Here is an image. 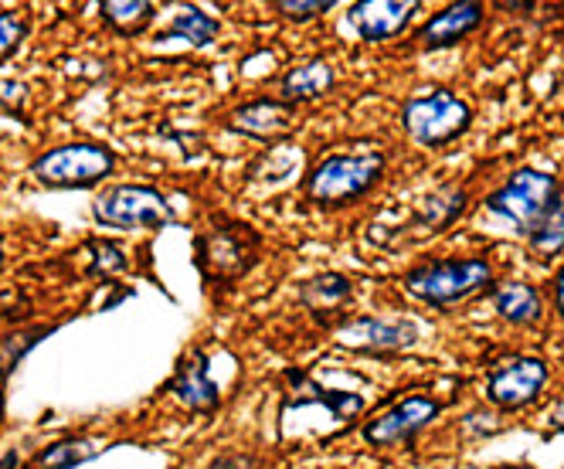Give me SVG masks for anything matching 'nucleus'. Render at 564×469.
Listing matches in <instances>:
<instances>
[{"mask_svg":"<svg viewBox=\"0 0 564 469\" xmlns=\"http://www.w3.org/2000/svg\"><path fill=\"white\" fill-rule=\"evenodd\" d=\"M45 334H52V327H37V330H28V334L21 330V334L0 337V374H11L28 350L45 340Z\"/></svg>","mask_w":564,"mask_h":469,"instance_id":"nucleus-24","label":"nucleus"},{"mask_svg":"<svg viewBox=\"0 0 564 469\" xmlns=\"http://www.w3.org/2000/svg\"><path fill=\"white\" fill-rule=\"evenodd\" d=\"M554 309L564 317V269L557 272V280H554Z\"/></svg>","mask_w":564,"mask_h":469,"instance_id":"nucleus-29","label":"nucleus"},{"mask_svg":"<svg viewBox=\"0 0 564 469\" xmlns=\"http://www.w3.org/2000/svg\"><path fill=\"white\" fill-rule=\"evenodd\" d=\"M300 299L319 317L324 309H337V306L350 303L354 283L347 276H340V272H324V276H313L300 286Z\"/></svg>","mask_w":564,"mask_h":469,"instance_id":"nucleus-20","label":"nucleus"},{"mask_svg":"<svg viewBox=\"0 0 564 469\" xmlns=\"http://www.w3.org/2000/svg\"><path fill=\"white\" fill-rule=\"evenodd\" d=\"M102 18L123 37H133L156 18V8L147 4V0H140V4H119V0H112V4H102Z\"/></svg>","mask_w":564,"mask_h":469,"instance_id":"nucleus-23","label":"nucleus"},{"mask_svg":"<svg viewBox=\"0 0 564 469\" xmlns=\"http://www.w3.org/2000/svg\"><path fill=\"white\" fill-rule=\"evenodd\" d=\"M164 37H181V42H187L194 48H208L218 37V21L200 8H181L174 14V21L167 24Z\"/></svg>","mask_w":564,"mask_h":469,"instance_id":"nucleus-21","label":"nucleus"},{"mask_svg":"<svg viewBox=\"0 0 564 469\" xmlns=\"http://www.w3.org/2000/svg\"><path fill=\"white\" fill-rule=\"evenodd\" d=\"M482 18H487V8L476 4V0H466V4H453L446 11H438L435 18H429L422 28H419V42L425 48H449V45H459L463 37H469Z\"/></svg>","mask_w":564,"mask_h":469,"instance_id":"nucleus-13","label":"nucleus"},{"mask_svg":"<svg viewBox=\"0 0 564 469\" xmlns=\"http://www.w3.org/2000/svg\"><path fill=\"white\" fill-rule=\"evenodd\" d=\"M551 428H554V433H564V402H557V408L551 415Z\"/></svg>","mask_w":564,"mask_h":469,"instance_id":"nucleus-30","label":"nucleus"},{"mask_svg":"<svg viewBox=\"0 0 564 469\" xmlns=\"http://www.w3.org/2000/svg\"><path fill=\"white\" fill-rule=\"evenodd\" d=\"M106 449L109 443L102 439H58L31 459V469H75L83 462H93Z\"/></svg>","mask_w":564,"mask_h":469,"instance_id":"nucleus-19","label":"nucleus"},{"mask_svg":"<svg viewBox=\"0 0 564 469\" xmlns=\"http://www.w3.org/2000/svg\"><path fill=\"white\" fill-rule=\"evenodd\" d=\"M415 0H360L347 11V21L365 42H391L415 18Z\"/></svg>","mask_w":564,"mask_h":469,"instance_id":"nucleus-10","label":"nucleus"},{"mask_svg":"<svg viewBox=\"0 0 564 469\" xmlns=\"http://www.w3.org/2000/svg\"><path fill=\"white\" fill-rule=\"evenodd\" d=\"M438 402L429 399V395H409L401 399L394 408H388L384 415L371 418L365 425V439L375 446V449H394L401 443L415 439L429 422L438 418Z\"/></svg>","mask_w":564,"mask_h":469,"instance_id":"nucleus-8","label":"nucleus"},{"mask_svg":"<svg viewBox=\"0 0 564 469\" xmlns=\"http://www.w3.org/2000/svg\"><path fill=\"white\" fill-rule=\"evenodd\" d=\"M28 34V18L21 11H8L0 14V58H8Z\"/></svg>","mask_w":564,"mask_h":469,"instance_id":"nucleus-25","label":"nucleus"},{"mask_svg":"<svg viewBox=\"0 0 564 469\" xmlns=\"http://www.w3.org/2000/svg\"><path fill=\"white\" fill-rule=\"evenodd\" d=\"M547 384V364L541 358H503L487 374V399L497 408H528Z\"/></svg>","mask_w":564,"mask_h":469,"instance_id":"nucleus-7","label":"nucleus"},{"mask_svg":"<svg viewBox=\"0 0 564 469\" xmlns=\"http://www.w3.org/2000/svg\"><path fill=\"white\" fill-rule=\"evenodd\" d=\"M93 215L106 228H164L174 221L167 198L147 184H116L93 201Z\"/></svg>","mask_w":564,"mask_h":469,"instance_id":"nucleus-5","label":"nucleus"},{"mask_svg":"<svg viewBox=\"0 0 564 469\" xmlns=\"http://www.w3.org/2000/svg\"><path fill=\"white\" fill-rule=\"evenodd\" d=\"M286 378L296 388V399H290L286 408H293V405H313L316 402V405H327L334 412V418H354L360 408H365V399L354 395V391H330L324 384H316L303 371H286Z\"/></svg>","mask_w":564,"mask_h":469,"instance_id":"nucleus-16","label":"nucleus"},{"mask_svg":"<svg viewBox=\"0 0 564 469\" xmlns=\"http://www.w3.org/2000/svg\"><path fill=\"white\" fill-rule=\"evenodd\" d=\"M463 211H466V190L456 184H446V187L425 194V198L415 205L412 225L422 231H446Z\"/></svg>","mask_w":564,"mask_h":469,"instance_id":"nucleus-15","label":"nucleus"},{"mask_svg":"<svg viewBox=\"0 0 564 469\" xmlns=\"http://www.w3.org/2000/svg\"><path fill=\"white\" fill-rule=\"evenodd\" d=\"M419 340L415 320H381V317H354L337 330V343L354 355H394Z\"/></svg>","mask_w":564,"mask_h":469,"instance_id":"nucleus-9","label":"nucleus"},{"mask_svg":"<svg viewBox=\"0 0 564 469\" xmlns=\"http://www.w3.org/2000/svg\"><path fill=\"white\" fill-rule=\"evenodd\" d=\"M557 194H561V184L554 174L523 167V171H513L507 177V184L497 187L482 208H487L490 218L503 221L510 231L528 239V234L534 231V225L544 218V211L557 201Z\"/></svg>","mask_w":564,"mask_h":469,"instance_id":"nucleus-2","label":"nucleus"},{"mask_svg":"<svg viewBox=\"0 0 564 469\" xmlns=\"http://www.w3.org/2000/svg\"><path fill=\"white\" fill-rule=\"evenodd\" d=\"M330 8H334L330 0H303V4H296V0H279L275 4V11L290 21H310V18H319L324 11H330Z\"/></svg>","mask_w":564,"mask_h":469,"instance_id":"nucleus-26","label":"nucleus"},{"mask_svg":"<svg viewBox=\"0 0 564 469\" xmlns=\"http://www.w3.org/2000/svg\"><path fill=\"white\" fill-rule=\"evenodd\" d=\"M500 11H531L534 4H497Z\"/></svg>","mask_w":564,"mask_h":469,"instance_id":"nucleus-31","label":"nucleus"},{"mask_svg":"<svg viewBox=\"0 0 564 469\" xmlns=\"http://www.w3.org/2000/svg\"><path fill=\"white\" fill-rule=\"evenodd\" d=\"M473 123V109L463 96L449 89H435L425 96H415L401 109V127L419 146H446L459 140Z\"/></svg>","mask_w":564,"mask_h":469,"instance_id":"nucleus-4","label":"nucleus"},{"mask_svg":"<svg viewBox=\"0 0 564 469\" xmlns=\"http://www.w3.org/2000/svg\"><path fill=\"white\" fill-rule=\"evenodd\" d=\"M0 265H4V242H0Z\"/></svg>","mask_w":564,"mask_h":469,"instance_id":"nucleus-32","label":"nucleus"},{"mask_svg":"<svg viewBox=\"0 0 564 469\" xmlns=\"http://www.w3.org/2000/svg\"><path fill=\"white\" fill-rule=\"evenodd\" d=\"M112 167H116V156L109 146L68 143V146H55L37 156L31 164V174L34 181H42L48 187H93L102 177H109Z\"/></svg>","mask_w":564,"mask_h":469,"instance_id":"nucleus-6","label":"nucleus"},{"mask_svg":"<svg viewBox=\"0 0 564 469\" xmlns=\"http://www.w3.org/2000/svg\"><path fill=\"white\" fill-rule=\"evenodd\" d=\"M490 283H494V265L482 255L425 262L405 272V290L429 306H449V303L469 299L473 293L487 290Z\"/></svg>","mask_w":564,"mask_h":469,"instance_id":"nucleus-3","label":"nucleus"},{"mask_svg":"<svg viewBox=\"0 0 564 469\" xmlns=\"http://www.w3.org/2000/svg\"><path fill=\"white\" fill-rule=\"evenodd\" d=\"M384 177V156L368 153H334L319 161L306 177V198L324 208L360 201Z\"/></svg>","mask_w":564,"mask_h":469,"instance_id":"nucleus-1","label":"nucleus"},{"mask_svg":"<svg viewBox=\"0 0 564 469\" xmlns=\"http://www.w3.org/2000/svg\"><path fill=\"white\" fill-rule=\"evenodd\" d=\"M531 249L541 259H551L564 249V190L557 194V201L544 211V218L534 225V231L528 234Z\"/></svg>","mask_w":564,"mask_h":469,"instance_id":"nucleus-22","label":"nucleus"},{"mask_svg":"<svg viewBox=\"0 0 564 469\" xmlns=\"http://www.w3.org/2000/svg\"><path fill=\"white\" fill-rule=\"evenodd\" d=\"M494 309L497 317L513 324V327H528L534 320H541V296L531 283H520V280H510V283H500L497 293H494Z\"/></svg>","mask_w":564,"mask_h":469,"instance_id":"nucleus-17","label":"nucleus"},{"mask_svg":"<svg viewBox=\"0 0 564 469\" xmlns=\"http://www.w3.org/2000/svg\"><path fill=\"white\" fill-rule=\"evenodd\" d=\"M208 358L200 355V350H191V358L177 368V374L171 378V391H174V399L191 408V412H200V415H208L218 408L221 395H218V384L212 381V371H208Z\"/></svg>","mask_w":564,"mask_h":469,"instance_id":"nucleus-12","label":"nucleus"},{"mask_svg":"<svg viewBox=\"0 0 564 469\" xmlns=\"http://www.w3.org/2000/svg\"><path fill=\"white\" fill-rule=\"evenodd\" d=\"M197 265L218 280L241 276L252 265V246H246V234L231 228H212L197 239Z\"/></svg>","mask_w":564,"mask_h":469,"instance_id":"nucleus-11","label":"nucleus"},{"mask_svg":"<svg viewBox=\"0 0 564 469\" xmlns=\"http://www.w3.org/2000/svg\"><path fill=\"white\" fill-rule=\"evenodd\" d=\"M93 249L99 252V255H96V269H102V272H106V269H109V272H119V269L127 265L123 252H119L116 246H109V242H96Z\"/></svg>","mask_w":564,"mask_h":469,"instance_id":"nucleus-27","label":"nucleus"},{"mask_svg":"<svg viewBox=\"0 0 564 469\" xmlns=\"http://www.w3.org/2000/svg\"><path fill=\"white\" fill-rule=\"evenodd\" d=\"M334 65L327 58H313L303 62L300 68H293L286 78H282V102H306V99H319L334 89Z\"/></svg>","mask_w":564,"mask_h":469,"instance_id":"nucleus-18","label":"nucleus"},{"mask_svg":"<svg viewBox=\"0 0 564 469\" xmlns=\"http://www.w3.org/2000/svg\"><path fill=\"white\" fill-rule=\"evenodd\" d=\"M212 469H259L256 466V459L252 456H238V452H228V456H221Z\"/></svg>","mask_w":564,"mask_h":469,"instance_id":"nucleus-28","label":"nucleus"},{"mask_svg":"<svg viewBox=\"0 0 564 469\" xmlns=\"http://www.w3.org/2000/svg\"><path fill=\"white\" fill-rule=\"evenodd\" d=\"M293 102L282 99H256L249 106H238L231 112V130L246 133V137H259V140H272L293 130Z\"/></svg>","mask_w":564,"mask_h":469,"instance_id":"nucleus-14","label":"nucleus"}]
</instances>
